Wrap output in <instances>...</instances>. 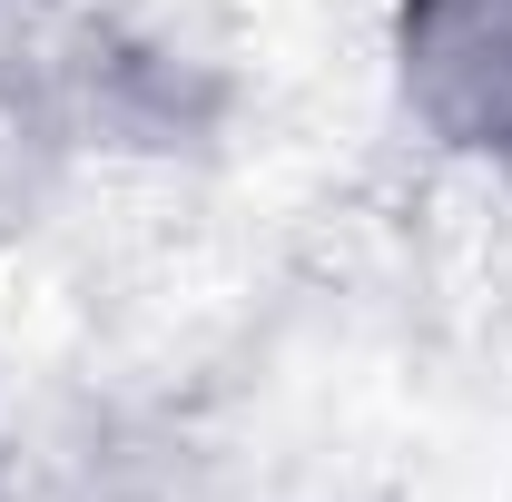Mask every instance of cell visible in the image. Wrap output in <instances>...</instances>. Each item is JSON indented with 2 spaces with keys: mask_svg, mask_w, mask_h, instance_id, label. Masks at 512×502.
<instances>
[{
  "mask_svg": "<svg viewBox=\"0 0 512 502\" xmlns=\"http://www.w3.org/2000/svg\"><path fill=\"white\" fill-rule=\"evenodd\" d=\"M394 69L444 148L512 158V0H404Z\"/></svg>",
  "mask_w": 512,
  "mask_h": 502,
  "instance_id": "6da1fadb",
  "label": "cell"
}]
</instances>
